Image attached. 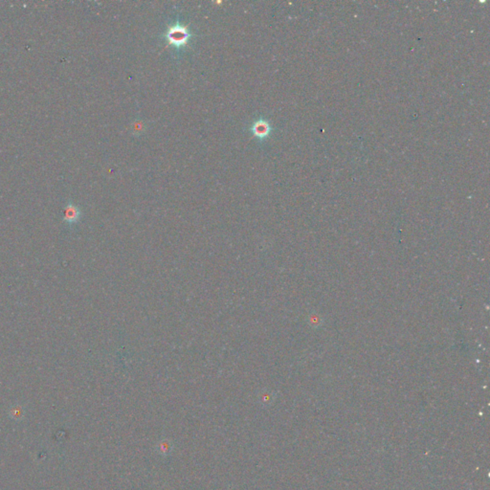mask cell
Returning <instances> with one entry per match:
<instances>
[{
    "mask_svg": "<svg viewBox=\"0 0 490 490\" xmlns=\"http://www.w3.org/2000/svg\"><path fill=\"white\" fill-rule=\"evenodd\" d=\"M252 132L253 134L256 136V137H259V138H264L266 137L269 132H270V126L269 124L264 121V120H260V121H257L254 123L253 127H252Z\"/></svg>",
    "mask_w": 490,
    "mask_h": 490,
    "instance_id": "7a4b0ae2",
    "label": "cell"
},
{
    "mask_svg": "<svg viewBox=\"0 0 490 490\" xmlns=\"http://www.w3.org/2000/svg\"><path fill=\"white\" fill-rule=\"evenodd\" d=\"M79 216H80V211L76 206L68 205L66 207L65 215H64L65 220H67L68 222H75L76 220H78Z\"/></svg>",
    "mask_w": 490,
    "mask_h": 490,
    "instance_id": "3957f363",
    "label": "cell"
},
{
    "mask_svg": "<svg viewBox=\"0 0 490 490\" xmlns=\"http://www.w3.org/2000/svg\"><path fill=\"white\" fill-rule=\"evenodd\" d=\"M190 36L191 34L187 26L180 23L170 26L166 34L167 42L170 45H174L175 47H181L186 45Z\"/></svg>",
    "mask_w": 490,
    "mask_h": 490,
    "instance_id": "6da1fadb",
    "label": "cell"
}]
</instances>
